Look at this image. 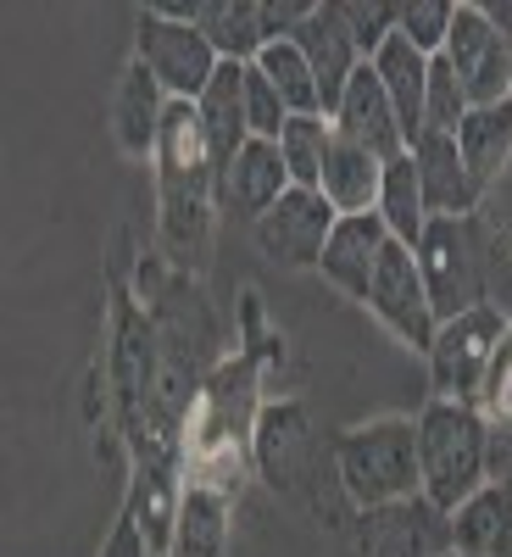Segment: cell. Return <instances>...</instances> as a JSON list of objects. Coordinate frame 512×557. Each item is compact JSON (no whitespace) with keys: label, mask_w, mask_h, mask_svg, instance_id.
<instances>
[{"label":"cell","mask_w":512,"mask_h":557,"mask_svg":"<svg viewBox=\"0 0 512 557\" xmlns=\"http://www.w3.org/2000/svg\"><path fill=\"white\" fill-rule=\"evenodd\" d=\"M157 228H162V257L178 273H207L212 262V223L223 212L217 201V157L212 139L190 101H173L162 139H157Z\"/></svg>","instance_id":"6da1fadb"},{"label":"cell","mask_w":512,"mask_h":557,"mask_svg":"<svg viewBox=\"0 0 512 557\" xmlns=\"http://www.w3.org/2000/svg\"><path fill=\"white\" fill-rule=\"evenodd\" d=\"M251 469L278 491V496H290L301 507H312V513L323 519L329 513L335 530H346L357 519V507L346 502H329L323 496V480H335V446L323 451V441L312 435V418L301 401H273L257 412V430H251Z\"/></svg>","instance_id":"7a4b0ae2"},{"label":"cell","mask_w":512,"mask_h":557,"mask_svg":"<svg viewBox=\"0 0 512 557\" xmlns=\"http://www.w3.org/2000/svg\"><path fill=\"white\" fill-rule=\"evenodd\" d=\"M335 474L357 513L374 507H401L424 496L417 474V418H367V424L340 430L335 441Z\"/></svg>","instance_id":"3957f363"},{"label":"cell","mask_w":512,"mask_h":557,"mask_svg":"<svg viewBox=\"0 0 512 557\" xmlns=\"http://www.w3.org/2000/svg\"><path fill=\"white\" fill-rule=\"evenodd\" d=\"M485 446L490 424L479 407L462 401H429L417 412V474H424V502L451 519L474 491H485Z\"/></svg>","instance_id":"277c9868"},{"label":"cell","mask_w":512,"mask_h":557,"mask_svg":"<svg viewBox=\"0 0 512 557\" xmlns=\"http://www.w3.org/2000/svg\"><path fill=\"white\" fill-rule=\"evenodd\" d=\"M417 273L435 301V318H462L474 307H490V240L479 218H429L417 240Z\"/></svg>","instance_id":"5b68a950"},{"label":"cell","mask_w":512,"mask_h":557,"mask_svg":"<svg viewBox=\"0 0 512 557\" xmlns=\"http://www.w3.org/2000/svg\"><path fill=\"white\" fill-rule=\"evenodd\" d=\"M507 323H512V318H507L501 307H474V312L440 323L435 346H429V385H435V401L479 407Z\"/></svg>","instance_id":"8992f818"},{"label":"cell","mask_w":512,"mask_h":557,"mask_svg":"<svg viewBox=\"0 0 512 557\" xmlns=\"http://www.w3.org/2000/svg\"><path fill=\"white\" fill-rule=\"evenodd\" d=\"M134 57L146 62V73L162 84L167 101H190V107L207 96V84H212L217 67H223V57L212 51V39H207L196 23L167 17L162 7H146V12H139Z\"/></svg>","instance_id":"52a82bcc"},{"label":"cell","mask_w":512,"mask_h":557,"mask_svg":"<svg viewBox=\"0 0 512 557\" xmlns=\"http://www.w3.org/2000/svg\"><path fill=\"white\" fill-rule=\"evenodd\" d=\"M346 557H451V519L424 496L374 507L346 524Z\"/></svg>","instance_id":"ba28073f"},{"label":"cell","mask_w":512,"mask_h":557,"mask_svg":"<svg viewBox=\"0 0 512 557\" xmlns=\"http://www.w3.org/2000/svg\"><path fill=\"white\" fill-rule=\"evenodd\" d=\"M440 57L451 62L469 107H496L512 96V45L501 39L485 7H457V23Z\"/></svg>","instance_id":"9c48e42d"},{"label":"cell","mask_w":512,"mask_h":557,"mask_svg":"<svg viewBox=\"0 0 512 557\" xmlns=\"http://www.w3.org/2000/svg\"><path fill=\"white\" fill-rule=\"evenodd\" d=\"M362 307L374 312L407 351H424V357H429L440 318H435V301H429V290H424V273H417V257H412L407 246L390 240V251H385V262H379V273H374V285H367V301H362Z\"/></svg>","instance_id":"30bf717a"},{"label":"cell","mask_w":512,"mask_h":557,"mask_svg":"<svg viewBox=\"0 0 512 557\" xmlns=\"http://www.w3.org/2000/svg\"><path fill=\"white\" fill-rule=\"evenodd\" d=\"M335 223L340 212L323 201V190H285V201L251 223V240L273 268H317Z\"/></svg>","instance_id":"8fae6325"},{"label":"cell","mask_w":512,"mask_h":557,"mask_svg":"<svg viewBox=\"0 0 512 557\" xmlns=\"http://www.w3.org/2000/svg\"><path fill=\"white\" fill-rule=\"evenodd\" d=\"M301 45V57L312 62V78H317V96H323V117H329L346 96V84L357 78V67L367 62L362 45L351 39L346 17H340V0H317V7L307 12V23L290 34Z\"/></svg>","instance_id":"7c38bea8"},{"label":"cell","mask_w":512,"mask_h":557,"mask_svg":"<svg viewBox=\"0 0 512 557\" xmlns=\"http://www.w3.org/2000/svg\"><path fill=\"white\" fill-rule=\"evenodd\" d=\"M329 123H335L340 139H351V146H362V151H374L379 162H390V157L407 151V128H401V117H396V107L385 96L374 62L357 67V78L346 84V96L329 112Z\"/></svg>","instance_id":"4fadbf2b"},{"label":"cell","mask_w":512,"mask_h":557,"mask_svg":"<svg viewBox=\"0 0 512 557\" xmlns=\"http://www.w3.org/2000/svg\"><path fill=\"white\" fill-rule=\"evenodd\" d=\"M390 251V228L379 223V212H357V218H340L329 246H323V262L317 273L346 296V301H367V285Z\"/></svg>","instance_id":"5bb4252c"},{"label":"cell","mask_w":512,"mask_h":557,"mask_svg":"<svg viewBox=\"0 0 512 557\" xmlns=\"http://www.w3.org/2000/svg\"><path fill=\"white\" fill-rule=\"evenodd\" d=\"M285 190H296V184H290V168H285V157H278L273 139H251V146L217 178L223 212H235L240 223H257L262 212H273L278 201H285Z\"/></svg>","instance_id":"9a60e30c"},{"label":"cell","mask_w":512,"mask_h":557,"mask_svg":"<svg viewBox=\"0 0 512 557\" xmlns=\"http://www.w3.org/2000/svg\"><path fill=\"white\" fill-rule=\"evenodd\" d=\"M407 157H412V168H417V184H424L429 218H479L485 190L474 184L469 162H462L457 134H424Z\"/></svg>","instance_id":"2e32d148"},{"label":"cell","mask_w":512,"mask_h":557,"mask_svg":"<svg viewBox=\"0 0 512 557\" xmlns=\"http://www.w3.org/2000/svg\"><path fill=\"white\" fill-rule=\"evenodd\" d=\"M167 96L162 84L146 73V62L128 57L123 78H117V96H112V134H117V151L134 157V162H151L157 157V139H162V123H167Z\"/></svg>","instance_id":"e0dca14e"},{"label":"cell","mask_w":512,"mask_h":557,"mask_svg":"<svg viewBox=\"0 0 512 557\" xmlns=\"http://www.w3.org/2000/svg\"><path fill=\"white\" fill-rule=\"evenodd\" d=\"M162 12L178 17V23H196L223 62H257L262 45H267L262 0H190V7H184V0H167Z\"/></svg>","instance_id":"ac0fdd59"},{"label":"cell","mask_w":512,"mask_h":557,"mask_svg":"<svg viewBox=\"0 0 512 557\" xmlns=\"http://www.w3.org/2000/svg\"><path fill=\"white\" fill-rule=\"evenodd\" d=\"M429 62L435 57H424L412 39H401V34H390L379 51H374V73H379V84H385V96H390V107H396V117H401V128H407V151L424 139V101H429Z\"/></svg>","instance_id":"d6986e66"},{"label":"cell","mask_w":512,"mask_h":557,"mask_svg":"<svg viewBox=\"0 0 512 557\" xmlns=\"http://www.w3.org/2000/svg\"><path fill=\"white\" fill-rule=\"evenodd\" d=\"M196 117H201V128L212 139L217 178H223V168L251 146V123H246V62H223L217 67V78L207 84V96L196 101Z\"/></svg>","instance_id":"ffe728a7"},{"label":"cell","mask_w":512,"mask_h":557,"mask_svg":"<svg viewBox=\"0 0 512 557\" xmlns=\"http://www.w3.org/2000/svg\"><path fill=\"white\" fill-rule=\"evenodd\" d=\"M228 535H235V496L184 485L167 557H228Z\"/></svg>","instance_id":"44dd1931"},{"label":"cell","mask_w":512,"mask_h":557,"mask_svg":"<svg viewBox=\"0 0 512 557\" xmlns=\"http://www.w3.org/2000/svg\"><path fill=\"white\" fill-rule=\"evenodd\" d=\"M379 184H385V162L374 151H362V146H351V139L335 134L329 162H323V178H317L323 201H329L340 218H357V212L379 207Z\"/></svg>","instance_id":"7402d4cb"},{"label":"cell","mask_w":512,"mask_h":557,"mask_svg":"<svg viewBox=\"0 0 512 557\" xmlns=\"http://www.w3.org/2000/svg\"><path fill=\"white\" fill-rule=\"evenodd\" d=\"M457 151L469 162L479 190H490V184L512 168V96L496 101V107H474L462 117L457 123Z\"/></svg>","instance_id":"603a6c76"},{"label":"cell","mask_w":512,"mask_h":557,"mask_svg":"<svg viewBox=\"0 0 512 557\" xmlns=\"http://www.w3.org/2000/svg\"><path fill=\"white\" fill-rule=\"evenodd\" d=\"M451 552L457 557H512V496L485 485L451 513Z\"/></svg>","instance_id":"cb8c5ba5"},{"label":"cell","mask_w":512,"mask_h":557,"mask_svg":"<svg viewBox=\"0 0 512 557\" xmlns=\"http://www.w3.org/2000/svg\"><path fill=\"white\" fill-rule=\"evenodd\" d=\"M379 223L390 228V240L417 251V240H424V228H429V201H424V184H417V168L412 157H390L385 162V184H379Z\"/></svg>","instance_id":"d4e9b609"},{"label":"cell","mask_w":512,"mask_h":557,"mask_svg":"<svg viewBox=\"0 0 512 557\" xmlns=\"http://www.w3.org/2000/svg\"><path fill=\"white\" fill-rule=\"evenodd\" d=\"M278 96H285L290 117H307V112H323V96H317V78H312V62L301 57V45L296 39H273L262 45V57L251 62Z\"/></svg>","instance_id":"484cf974"},{"label":"cell","mask_w":512,"mask_h":557,"mask_svg":"<svg viewBox=\"0 0 512 557\" xmlns=\"http://www.w3.org/2000/svg\"><path fill=\"white\" fill-rule=\"evenodd\" d=\"M329 146H335V123L323 112H307V117L285 123V134H278V157H285L296 190H317L323 162H329Z\"/></svg>","instance_id":"4316f807"},{"label":"cell","mask_w":512,"mask_h":557,"mask_svg":"<svg viewBox=\"0 0 512 557\" xmlns=\"http://www.w3.org/2000/svg\"><path fill=\"white\" fill-rule=\"evenodd\" d=\"M469 96H462V84L451 73L446 57L429 62V101H424V134H457V123L469 117Z\"/></svg>","instance_id":"83f0119b"},{"label":"cell","mask_w":512,"mask_h":557,"mask_svg":"<svg viewBox=\"0 0 512 557\" xmlns=\"http://www.w3.org/2000/svg\"><path fill=\"white\" fill-rule=\"evenodd\" d=\"M451 23H457V7H451V0H407L396 34L412 39L424 57H440L446 39H451Z\"/></svg>","instance_id":"f1b7e54d"},{"label":"cell","mask_w":512,"mask_h":557,"mask_svg":"<svg viewBox=\"0 0 512 557\" xmlns=\"http://www.w3.org/2000/svg\"><path fill=\"white\" fill-rule=\"evenodd\" d=\"M340 17H346V28L362 45L367 62H374V51L401 28V7H396V0H340Z\"/></svg>","instance_id":"f546056e"},{"label":"cell","mask_w":512,"mask_h":557,"mask_svg":"<svg viewBox=\"0 0 512 557\" xmlns=\"http://www.w3.org/2000/svg\"><path fill=\"white\" fill-rule=\"evenodd\" d=\"M246 123H251V139H273L278 146V134H285V123H290V107H285V96L246 62Z\"/></svg>","instance_id":"4dcf8cb0"},{"label":"cell","mask_w":512,"mask_h":557,"mask_svg":"<svg viewBox=\"0 0 512 557\" xmlns=\"http://www.w3.org/2000/svg\"><path fill=\"white\" fill-rule=\"evenodd\" d=\"M479 412L490 418V424H512V323H507L501 351H496V362H490V380H485Z\"/></svg>","instance_id":"1f68e13d"},{"label":"cell","mask_w":512,"mask_h":557,"mask_svg":"<svg viewBox=\"0 0 512 557\" xmlns=\"http://www.w3.org/2000/svg\"><path fill=\"white\" fill-rule=\"evenodd\" d=\"M490 424V418H485ZM485 485L512 496V424H490V446H485Z\"/></svg>","instance_id":"d6a6232c"},{"label":"cell","mask_w":512,"mask_h":557,"mask_svg":"<svg viewBox=\"0 0 512 557\" xmlns=\"http://www.w3.org/2000/svg\"><path fill=\"white\" fill-rule=\"evenodd\" d=\"M101 557H157V552L146 546V535L134 530V519H117L112 535H107V546H101Z\"/></svg>","instance_id":"836d02e7"},{"label":"cell","mask_w":512,"mask_h":557,"mask_svg":"<svg viewBox=\"0 0 512 557\" xmlns=\"http://www.w3.org/2000/svg\"><path fill=\"white\" fill-rule=\"evenodd\" d=\"M451 557H457V552H451Z\"/></svg>","instance_id":"e575fe53"}]
</instances>
